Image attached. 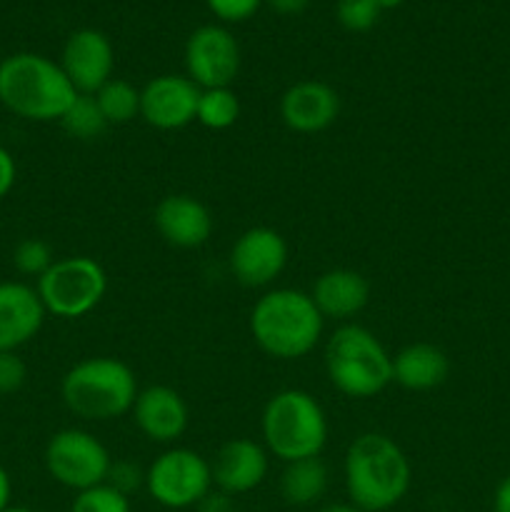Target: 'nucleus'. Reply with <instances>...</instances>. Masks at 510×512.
I'll return each mask as SVG.
<instances>
[{"label": "nucleus", "instance_id": "1", "mask_svg": "<svg viewBox=\"0 0 510 512\" xmlns=\"http://www.w3.org/2000/svg\"><path fill=\"white\" fill-rule=\"evenodd\" d=\"M343 473L350 503L363 512L395 508L413 480L408 455L383 433L358 435L348 445Z\"/></svg>", "mask_w": 510, "mask_h": 512}, {"label": "nucleus", "instance_id": "2", "mask_svg": "<svg viewBox=\"0 0 510 512\" xmlns=\"http://www.w3.org/2000/svg\"><path fill=\"white\" fill-rule=\"evenodd\" d=\"M323 323L310 293L295 288L268 290L250 310V335L275 360H300L313 353Z\"/></svg>", "mask_w": 510, "mask_h": 512}, {"label": "nucleus", "instance_id": "3", "mask_svg": "<svg viewBox=\"0 0 510 512\" xmlns=\"http://www.w3.org/2000/svg\"><path fill=\"white\" fill-rule=\"evenodd\" d=\"M75 88L60 63L38 53H15L0 63V103L33 123L63 118L75 100Z\"/></svg>", "mask_w": 510, "mask_h": 512}, {"label": "nucleus", "instance_id": "4", "mask_svg": "<svg viewBox=\"0 0 510 512\" xmlns=\"http://www.w3.org/2000/svg\"><path fill=\"white\" fill-rule=\"evenodd\" d=\"M138 393V378L133 368L108 355L80 360L60 383V395L70 413L95 423L123 418L133 410Z\"/></svg>", "mask_w": 510, "mask_h": 512}, {"label": "nucleus", "instance_id": "5", "mask_svg": "<svg viewBox=\"0 0 510 512\" xmlns=\"http://www.w3.org/2000/svg\"><path fill=\"white\" fill-rule=\"evenodd\" d=\"M260 430L265 450L283 463L320 458L328 443V418L323 405L308 390L298 388L280 390L265 403Z\"/></svg>", "mask_w": 510, "mask_h": 512}, {"label": "nucleus", "instance_id": "6", "mask_svg": "<svg viewBox=\"0 0 510 512\" xmlns=\"http://www.w3.org/2000/svg\"><path fill=\"white\" fill-rule=\"evenodd\" d=\"M325 373L348 398H375L393 383V355L368 328L345 323L325 345Z\"/></svg>", "mask_w": 510, "mask_h": 512}, {"label": "nucleus", "instance_id": "7", "mask_svg": "<svg viewBox=\"0 0 510 512\" xmlns=\"http://www.w3.org/2000/svg\"><path fill=\"white\" fill-rule=\"evenodd\" d=\"M38 295L45 313L63 320L83 318L103 303L108 275L95 258L70 255L60 258L38 278Z\"/></svg>", "mask_w": 510, "mask_h": 512}, {"label": "nucleus", "instance_id": "8", "mask_svg": "<svg viewBox=\"0 0 510 512\" xmlns=\"http://www.w3.org/2000/svg\"><path fill=\"white\" fill-rule=\"evenodd\" d=\"M145 488L163 508H195L213 490V468L195 450L170 448L145 470Z\"/></svg>", "mask_w": 510, "mask_h": 512}, {"label": "nucleus", "instance_id": "9", "mask_svg": "<svg viewBox=\"0 0 510 512\" xmlns=\"http://www.w3.org/2000/svg\"><path fill=\"white\" fill-rule=\"evenodd\" d=\"M110 458L108 448L93 433L80 428H65L55 433L45 445V468L55 483L83 493L108 480Z\"/></svg>", "mask_w": 510, "mask_h": 512}, {"label": "nucleus", "instance_id": "10", "mask_svg": "<svg viewBox=\"0 0 510 512\" xmlns=\"http://www.w3.org/2000/svg\"><path fill=\"white\" fill-rule=\"evenodd\" d=\"M185 70L200 90L230 88L240 73V45L223 25H200L185 43Z\"/></svg>", "mask_w": 510, "mask_h": 512}, {"label": "nucleus", "instance_id": "11", "mask_svg": "<svg viewBox=\"0 0 510 512\" xmlns=\"http://www.w3.org/2000/svg\"><path fill=\"white\" fill-rule=\"evenodd\" d=\"M288 265V243L273 228H250L230 248V270L245 288H268Z\"/></svg>", "mask_w": 510, "mask_h": 512}, {"label": "nucleus", "instance_id": "12", "mask_svg": "<svg viewBox=\"0 0 510 512\" xmlns=\"http://www.w3.org/2000/svg\"><path fill=\"white\" fill-rule=\"evenodd\" d=\"M200 88L188 75L165 73L140 88V118L158 130H180L198 113Z\"/></svg>", "mask_w": 510, "mask_h": 512}, {"label": "nucleus", "instance_id": "13", "mask_svg": "<svg viewBox=\"0 0 510 512\" xmlns=\"http://www.w3.org/2000/svg\"><path fill=\"white\" fill-rule=\"evenodd\" d=\"M60 68L68 75L78 95H95L110 78L115 68V50L100 30H75L63 45Z\"/></svg>", "mask_w": 510, "mask_h": 512}, {"label": "nucleus", "instance_id": "14", "mask_svg": "<svg viewBox=\"0 0 510 512\" xmlns=\"http://www.w3.org/2000/svg\"><path fill=\"white\" fill-rule=\"evenodd\" d=\"M340 98L323 80H298L280 98V118L293 133H323L338 120Z\"/></svg>", "mask_w": 510, "mask_h": 512}, {"label": "nucleus", "instance_id": "15", "mask_svg": "<svg viewBox=\"0 0 510 512\" xmlns=\"http://www.w3.org/2000/svg\"><path fill=\"white\" fill-rule=\"evenodd\" d=\"M130 413L140 433L153 443H175L188 430V405L183 395L168 385H150L140 390Z\"/></svg>", "mask_w": 510, "mask_h": 512}, {"label": "nucleus", "instance_id": "16", "mask_svg": "<svg viewBox=\"0 0 510 512\" xmlns=\"http://www.w3.org/2000/svg\"><path fill=\"white\" fill-rule=\"evenodd\" d=\"M153 220L160 238L173 248H200L213 235V215L193 195H165L155 208Z\"/></svg>", "mask_w": 510, "mask_h": 512}, {"label": "nucleus", "instance_id": "17", "mask_svg": "<svg viewBox=\"0 0 510 512\" xmlns=\"http://www.w3.org/2000/svg\"><path fill=\"white\" fill-rule=\"evenodd\" d=\"M268 450L250 438H233L218 450L213 485L225 495H243L258 488L268 475Z\"/></svg>", "mask_w": 510, "mask_h": 512}, {"label": "nucleus", "instance_id": "18", "mask_svg": "<svg viewBox=\"0 0 510 512\" xmlns=\"http://www.w3.org/2000/svg\"><path fill=\"white\" fill-rule=\"evenodd\" d=\"M45 315L38 290L25 283H0V353H15L30 343Z\"/></svg>", "mask_w": 510, "mask_h": 512}, {"label": "nucleus", "instance_id": "19", "mask_svg": "<svg viewBox=\"0 0 510 512\" xmlns=\"http://www.w3.org/2000/svg\"><path fill=\"white\" fill-rule=\"evenodd\" d=\"M310 298L323 318L350 320L368 305L370 283L358 270L335 268L315 280Z\"/></svg>", "mask_w": 510, "mask_h": 512}, {"label": "nucleus", "instance_id": "20", "mask_svg": "<svg viewBox=\"0 0 510 512\" xmlns=\"http://www.w3.org/2000/svg\"><path fill=\"white\" fill-rule=\"evenodd\" d=\"M448 373L450 360L438 345H405L393 358V383H398L405 390H413V393L438 388L448 380Z\"/></svg>", "mask_w": 510, "mask_h": 512}, {"label": "nucleus", "instance_id": "21", "mask_svg": "<svg viewBox=\"0 0 510 512\" xmlns=\"http://www.w3.org/2000/svg\"><path fill=\"white\" fill-rule=\"evenodd\" d=\"M328 490V468L320 458L295 460L285 463L283 478H280V493L290 505H313Z\"/></svg>", "mask_w": 510, "mask_h": 512}, {"label": "nucleus", "instance_id": "22", "mask_svg": "<svg viewBox=\"0 0 510 512\" xmlns=\"http://www.w3.org/2000/svg\"><path fill=\"white\" fill-rule=\"evenodd\" d=\"M95 100L108 125H125L140 118V88H135L128 80L110 78L95 93Z\"/></svg>", "mask_w": 510, "mask_h": 512}, {"label": "nucleus", "instance_id": "23", "mask_svg": "<svg viewBox=\"0 0 510 512\" xmlns=\"http://www.w3.org/2000/svg\"><path fill=\"white\" fill-rule=\"evenodd\" d=\"M240 118V100L230 88H208L200 90L198 100V120L208 130H228L238 123Z\"/></svg>", "mask_w": 510, "mask_h": 512}, {"label": "nucleus", "instance_id": "24", "mask_svg": "<svg viewBox=\"0 0 510 512\" xmlns=\"http://www.w3.org/2000/svg\"><path fill=\"white\" fill-rule=\"evenodd\" d=\"M58 123L75 140H95L110 128L105 123L103 113H100L95 95H75V100L70 103V108L65 110Z\"/></svg>", "mask_w": 510, "mask_h": 512}, {"label": "nucleus", "instance_id": "25", "mask_svg": "<svg viewBox=\"0 0 510 512\" xmlns=\"http://www.w3.org/2000/svg\"><path fill=\"white\" fill-rule=\"evenodd\" d=\"M70 512H130V500L128 495L103 483L75 495Z\"/></svg>", "mask_w": 510, "mask_h": 512}, {"label": "nucleus", "instance_id": "26", "mask_svg": "<svg viewBox=\"0 0 510 512\" xmlns=\"http://www.w3.org/2000/svg\"><path fill=\"white\" fill-rule=\"evenodd\" d=\"M340 25L350 33H368L375 23L380 20L383 8L378 5V0H340L338 8Z\"/></svg>", "mask_w": 510, "mask_h": 512}, {"label": "nucleus", "instance_id": "27", "mask_svg": "<svg viewBox=\"0 0 510 512\" xmlns=\"http://www.w3.org/2000/svg\"><path fill=\"white\" fill-rule=\"evenodd\" d=\"M13 263H15V268H18V273L35 275V278H40V275H43L45 270L55 263L53 248H50L45 240L28 238V240H23V243H18V248H15V253H13Z\"/></svg>", "mask_w": 510, "mask_h": 512}, {"label": "nucleus", "instance_id": "28", "mask_svg": "<svg viewBox=\"0 0 510 512\" xmlns=\"http://www.w3.org/2000/svg\"><path fill=\"white\" fill-rule=\"evenodd\" d=\"M210 13L223 23H243V20L253 18L263 0H205Z\"/></svg>", "mask_w": 510, "mask_h": 512}, {"label": "nucleus", "instance_id": "29", "mask_svg": "<svg viewBox=\"0 0 510 512\" xmlns=\"http://www.w3.org/2000/svg\"><path fill=\"white\" fill-rule=\"evenodd\" d=\"M28 378V368L18 353H0V395L18 393Z\"/></svg>", "mask_w": 510, "mask_h": 512}, {"label": "nucleus", "instance_id": "30", "mask_svg": "<svg viewBox=\"0 0 510 512\" xmlns=\"http://www.w3.org/2000/svg\"><path fill=\"white\" fill-rule=\"evenodd\" d=\"M105 483H108L110 488L118 490V493L128 495L130 498V493H133V490H138L140 485H145V473H140L138 465L125 463L123 460V463L110 465V473H108V480H105Z\"/></svg>", "mask_w": 510, "mask_h": 512}, {"label": "nucleus", "instance_id": "31", "mask_svg": "<svg viewBox=\"0 0 510 512\" xmlns=\"http://www.w3.org/2000/svg\"><path fill=\"white\" fill-rule=\"evenodd\" d=\"M15 178H18V168H15L13 155L0 145V200L13 190Z\"/></svg>", "mask_w": 510, "mask_h": 512}, {"label": "nucleus", "instance_id": "32", "mask_svg": "<svg viewBox=\"0 0 510 512\" xmlns=\"http://www.w3.org/2000/svg\"><path fill=\"white\" fill-rule=\"evenodd\" d=\"M195 508H198V512H233V495H225L220 493V490L213 493V490H210Z\"/></svg>", "mask_w": 510, "mask_h": 512}, {"label": "nucleus", "instance_id": "33", "mask_svg": "<svg viewBox=\"0 0 510 512\" xmlns=\"http://www.w3.org/2000/svg\"><path fill=\"white\" fill-rule=\"evenodd\" d=\"M263 3H268L270 8L280 15H295V13H303L313 0H263Z\"/></svg>", "mask_w": 510, "mask_h": 512}, {"label": "nucleus", "instance_id": "34", "mask_svg": "<svg viewBox=\"0 0 510 512\" xmlns=\"http://www.w3.org/2000/svg\"><path fill=\"white\" fill-rule=\"evenodd\" d=\"M493 512H510V475L500 480L493 498Z\"/></svg>", "mask_w": 510, "mask_h": 512}, {"label": "nucleus", "instance_id": "35", "mask_svg": "<svg viewBox=\"0 0 510 512\" xmlns=\"http://www.w3.org/2000/svg\"><path fill=\"white\" fill-rule=\"evenodd\" d=\"M10 505V478L5 473V468L0 465V512Z\"/></svg>", "mask_w": 510, "mask_h": 512}, {"label": "nucleus", "instance_id": "36", "mask_svg": "<svg viewBox=\"0 0 510 512\" xmlns=\"http://www.w3.org/2000/svg\"><path fill=\"white\" fill-rule=\"evenodd\" d=\"M318 512H363V510L355 508L353 503H333V505H325V508Z\"/></svg>", "mask_w": 510, "mask_h": 512}, {"label": "nucleus", "instance_id": "37", "mask_svg": "<svg viewBox=\"0 0 510 512\" xmlns=\"http://www.w3.org/2000/svg\"><path fill=\"white\" fill-rule=\"evenodd\" d=\"M403 3V0H378V5L383 10H390V8H398V5Z\"/></svg>", "mask_w": 510, "mask_h": 512}, {"label": "nucleus", "instance_id": "38", "mask_svg": "<svg viewBox=\"0 0 510 512\" xmlns=\"http://www.w3.org/2000/svg\"><path fill=\"white\" fill-rule=\"evenodd\" d=\"M3 512H33V510H28V508H13V505H8V508H5Z\"/></svg>", "mask_w": 510, "mask_h": 512}]
</instances>
